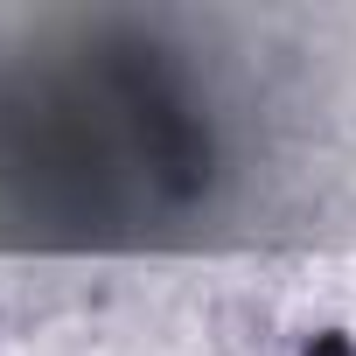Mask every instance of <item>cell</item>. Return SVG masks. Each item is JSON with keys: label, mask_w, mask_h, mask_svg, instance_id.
I'll return each instance as SVG.
<instances>
[{"label": "cell", "mask_w": 356, "mask_h": 356, "mask_svg": "<svg viewBox=\"0 0 356 356\" xmlns=\"http://www.w3.org/2000/svg\"><path fill=\"white\" fill-rule=\"evenodd\" d=\"M300 356H356V335H342V328H321Z\"/></svg>", "instance_id": "6da1fadb"}]
</instances>
